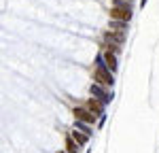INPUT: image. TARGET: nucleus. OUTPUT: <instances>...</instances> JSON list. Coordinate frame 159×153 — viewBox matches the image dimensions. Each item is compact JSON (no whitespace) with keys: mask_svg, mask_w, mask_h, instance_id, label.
<instances>
[{"mask_svg":"<svg viewBox=\"0 0 159 153\" xmlns=\"http://www.w3.org/2000/svg\"><path fill=\"white\" fill-rule=\"evenodd\" d=\"M108 26H110L112 32H123V34H125V30H127V21H117V19H112Z\"/></svg>","mask_w":159,"mask_h":153,"instance_id":"obj_8","label":"nucleus"},{"mask_svg":"<svg viewBox=\"0 0 159 153\" xmlns=\"http://www.w3.org/2000/svg\"><path fill=\"white\" fill-rule=\"evenodd\" d=\"M102 60H104V64H106V66H108L110 70H112V72H115V70H117V66H119V62H117V53H115V51H104V53H102Z\"/></svg>","mask_w":159,"mask_h":153,"instance_id":"obj_6","label":"nucleus"},{"mask_svg":"<svg viewBox=\"0 0 159 153\" xmlns=\"http://www.w3.org/2000/svg\"><path fill=\"white\" fill-rule=\"evenodd\" d=\"M89 91H91V96H93V98H98V100L104 102V104H108V102L112 100V96H110L108 87H104V85H100V83H93Z\"/></svg>","mask_w":159,"mask_h":153,"instance_id":"obj_4","label":"nucleus"},{"mask_svg":"<svg viewBox=\"0 0 159 153\" xmlns=\"http://www.w3.org/2000/svg\"><path fill=\"white\" fill-rule=\"evenodd\" d=\"M110 19H117V21H129L132 19V7L129 2L125 0H117L110 9Z\"/></svg>","mask_w":159,"mask_h":153,"instance_id":"obj_2","label":"nucleus"},{"mask_svg":"<svg viewBox=\"0 0 159 153\" xmlns=\"http://www.w3.org/2000/svg\"><path fill=\"white\" fill-rule=\"evenodd\" d=\"M70 136H72V138L76 140L79 145H87V142H89V136H87L85 132H81V130H76V128L72 130V134H70Z\"/></svg>","mask_w":159,"mask_h":153,"instance_id":"obj_7","label":"nucleus"},{"mask_svg":"<svg viewBox=\"0 0 159 153\" xmlns=\"http://www.w3.org/2000/svg\"><path fill=\"white\" fill-rule=\"evenodd\" d=\"M66 153H79V142H76L72 136L66 138Z\"/></svg>","mask_w":159,"mask_h":153,"instance_id":"obj_9","label":"nucleus"},{"mask_svg":"<svg viewBox=\"0 0 159 153\" xmlns=\"http://www.w3.org/2000/svg\"><path fill=\"white\" fill-rule=\"evenodd\" d=\"M74 128L81 130V132H85L87 136H91V128H89V123H85V121H79V119H76V121H74Z\"/></svg>","mask_w":159,"mask_h":153,"instance_id":"obj_10","label":"nucleus"},{"mask_svg":"<svg viewBox=\"0 0 159 153\" xmlns=\"http://www.w3.org/2000/svg\"><path fill=\"white\" fill-rule=\"evenodd\" d=\"M57 153H66V151H57Z\"/></svg>","mask_w":159,"mask_h":153,"instance_id":"obj_11","label":"nucleus"},{"mask_svg":"<svg viewBox=\"0 0 159 153\" xmlns=\"http://www.w3.org/2000/svg\"><path fill=\"white\" fill-rule=\"evenodd\" d=\"M93 83H100V85H104V87H112V85H115L112 70L104 64L102 58L98 60V66H96V70H93Z\"/></svg>","mask_w":159,"mask_h":153,"instance_id":"obj_1","label":"nucleus"},{"mask_svg":"<svg viewBox=\"0 0 159 153\" xmlns=\"http://www.w3.org/2000/svg\"><path fill=\"white\" fill-rule=\"evenodd\" d=\"M87 109H89L93 115L102 117V115H104V102H100L98 98H93V96H91V98L87 100Z\"/></svg>","mask_w":159,"mask_h":153,"instance_id":"obj_5","label":"nucleus"},{"mask_svg":"<svg viewBox=\"0 0 159 153\" xmlns=\"http://www.w3.org/2000/svg\"><path fill=\"white\" fill-rule=\"evenodd\" d=\"M74 113V119H79V121H85V123H96V119H98V115H93L87 106H74L72 109Z\"/></svg>","mask_w":159,"mask_h":153,"instance_id":"obj_3","label":"nucleus"},{"mask_svg":"<svg viewBox=\"0 0 159 153\" xmlns=\"http://www.w3.org/2000/svg\"><path fill=\"white\" fill-rule=\"evenodd\" d=\"M125 2H132V0H125Z\"/></svg>","mask_w":159,"mask_h":153,"instance_id":"obj_12","label":"nucleus"}]
</instances>
